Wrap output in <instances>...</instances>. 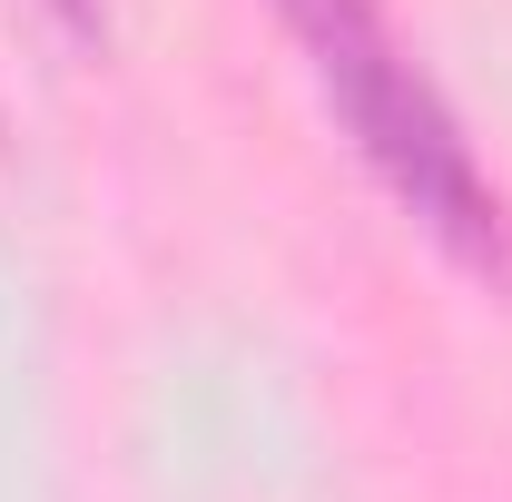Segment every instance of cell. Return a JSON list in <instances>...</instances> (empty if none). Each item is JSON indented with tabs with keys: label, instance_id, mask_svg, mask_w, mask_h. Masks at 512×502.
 <instances>
[{
	"label": "cell",
	"instance_id": "2",
	"mask_svg": "<svg viewBox=\"0 0 512 502\" xmlns=\"http://www.w3.org/2000/svg\"><path fill=\"white\" fill-rule=\"evenodd\" d=\"M50 10H60L69 30H89V20H99V0H50Z\"/></svg>",
	"mask_w": 512,
	"mask_h": 502
},
{
	"label": "cell",
	"instance_id": "1",
	"mask_svg": "<svg viewBox=\"0 0 512 502\" xmlns=\"http://www.w3.org/2000/svg\"><path fill=\"white\" fill-rule=\"evenodd\" d=\"M296 50L316 69V99L335 128L355 138V158L384 178V197L463 266H503V207L493 178L473 168L453 109L434 99V79L404 60V40L384 30V0H276Z\"/></svg>",
	"mask_w": 512,
	"mask_h": 502
}]
</instances>
